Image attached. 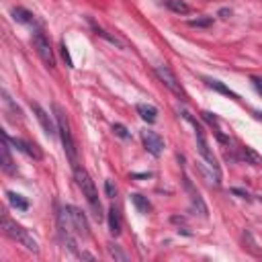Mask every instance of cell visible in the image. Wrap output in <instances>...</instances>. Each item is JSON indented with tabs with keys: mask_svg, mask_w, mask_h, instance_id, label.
<instances>
[{
	"mask_svg": "<svg viewBox=\"0 0 262 262\" xmlns=\"http://www.w3.org/2000/svg\"><path fill=\"white\" fill-rule=\"evenodd\" d=\"M53 113H55V123H57V133L62 138V145H64V152L68 160H70L72 168H78V150H76V143L72 138V131H70V123H68V117L60 105H53Z\"/></svg>",
	"mask_w": 262,
	"mask_h": 262,
	"instance_id": "obj_1",
	"label": "cell"
},
{
	"mask_svg": "<svg viewBox=\"0 0 262 262\" xmlns=\"http://www.w3.org/2000/svg\"><path fill=\"white\" fill-rule=\"evenodd\" d=\"M74 178H76L78 189L82 191V195L86 197V201H88V205H90V209L94 213L96 221H101L105 215H103V207H101V201H99V192H96L94 180L90 178V174L78 166V168H74Z\"/></svg>",
	"mask_w": 262,
	"mask_h": 262,
	"instance_id": "obj_2",
	"label": "cell"
},
{
	"mask_svg": "<svg viewBox=\"0 0 262 262\" xmlns=\"http://www.w3.org/2000/svg\"><path fill=\"white\" fill-rule=\"evenodd\" d=\"M182 117L187 119L192 127H195V140H197V148H199V154L203 156V160H205L209 166H211V170H213V174H215V178H217V184L221 182V170H219V164H217V160H215V156H213V152H211V148H209V143H207V138H205V131H203V127H201V123H197V119L192 117L191 113H187V111H182Z\"/></svg>",
	"mask_w": 262,
	"mask_h": 262,
	"instance_id": "obj_3",
	"label": "cell"
},
{
	"mask_svg": "<svg viewBox=\"0 0 262 262\" xmlns=\"http://www.w3.org/2000/svg\"><path fill=\"white\" fill-rule=\"evenodd\" d=\"M2 229H4V234H6L8 238L15 240V242H18V244H23L29 252H33V254H37V252H39V246H37L35 238L29 234L25 227H21L18 223H15L8 215H2Z\"/></svg>",
	"mask_w": 262,
	"mask_h": 262,
	"instance_id": "obj_4",
	"label": "cell"
},
{
	"mask_svg": "<svg viewBox=\"0 0 262 262\" xmlns=\"http://www.w3.org/2000/svg\"><path fill=\"white\" fill-rule=\"evenodd\" d=\"M74 227H72V221H70V215H68L66 207L57 213V236H60L62 244L72 252L74 256H80V250L76 246V240H74Z\"/></svg>",
	"mask_w": 262,
	"mask_h": 262,
	"instance_id": "obj_5",
	"label": "cell"
},
{
	"mask_svg": "<svg viewBox=\"0 0 262 262\" xmlns=\"http://www.w3.org/2000/svg\"><path fill=\"white\" fill-rule=\"evenodd\" d=\"M156 76L160 78V82L166 86V88L172 92V94H176L180 101H187V92L182 90V86H180V82L176 80V76H174V72L170 70V68L166 66V64H160V66H156Z\"/></svg>",
	"mask_w": 262,
	"mask_h": 262,
	"instance_id": "obj_6",
	"label": "cell"
},
{
	"mask_svg": "<svg viewBox=\"0 0 262 262\" xmlns=\"http://www.w3.org/2000/svg\"><path fill=\"white\" fill-rule=\"evenodd\" d=\"M33 45H35L37 53H39L41 62H43L47 68H53V66H55L53 50H52V45H50V39L45 37V33L41 31V29H39V31H35V33H33Z\"/></svg>",
	"mask_w": 262,
	"mask_h": 262,
	"instance_id": "obj_7",
	"label": "cell"
},
{
	"mask_svg": "<svg viewBox=\"0 0 262 262\" xmlns=\"http://www.w3.org/2000/svg\"><path fill=\"white\" fill-rule=\"evenodd\" d=\"M68 211V215H70V221H72V227L76 231V236H80V238H90V231H88V221H86V215L78 209V207H74V205H68L66 207Z\"/></svg>",
	"mask_w": 262,
	"mask_h": 262,
	"instance_id": "obj_8",
	"label": "cell"
},
{
	"mask_svg": "<svg viewBox=\"0 0 262 262\" xmlns=\"http://www.w3.org/2000/svg\"><path fill=\"white\" fill-rule=\"evenodd\" d=\"M31 109H33V113H35L37 121L41 123V127H43L45 135H50V138H55V135H57V123L52 121V117L47 115V111L43 109L39 103H35V101H31Z\"/></svg>",
	"mask_w": 262,
	"mask_h": 262,
	"instance_id": "obj_9",
	"label": "cell"
},
{
	"mask_svg": "<svg viewBox=\"0 0 262 262\" xmlns=\"http://www.w3.org/2000/svg\"><path fill=\"white\" fill-rule=\"evenodd\" d=\"M182 182H184V191L189 192V197H191V203H192V207H195L203 217H207L209 215V209H207V205H205V201H203V197H201V192L195 189V184L191 182V178L184 174V178H182Z\"/></svg>",
	"mask_w": 262,
	"mask_h": 262,
	"instance_id": "obj_10",
	"label": "cell"
},
{
	"mask_svg": "<svg viewBox=\"0 0 262 262\" xmlns=\"http://www.w3.org/2000/svg\"><path fill=\"white\" fill-rule=\"evenodd\" d=\"M141 141H143V148L148 150L152 156H160L162 150H164V141L158 133H154V131H141Z\"/></svg>",
	"mask_w": 262,
	"mask_h": 262,
	"instance_id": "obj_11",
	"label": "cell"
},
{
	"mask_svg": "<svg viewBox=\"0 0 262 262\" xmlns=\"http://www.w3.org/2000/svg\"><path fill=\"white\" fill-rule=\"evenodd\" d=\"M11 15H13V18L17 23L27 25V27L35 29V31H39V23H37V18H35V15L31 11H27V8H23V6H15L11 11Z\"/></svg>",
	"mask_w": 262,
	"mask_h": 262,
	"instance_id": "obj_12",
	"label": "cell"
},
{
	"mask_svg": "<svg viewBox=\"0 0 262 262\" xmlns=\"http://www.w3.org/2000/svg\"><path fill=\"white\" fill-rule=\"evenodd\" d=\"M8 135L6 131H2V145H0V154H2V170L6 174H15V164H13V158H11V148H8Z\"/></svg>",
	"mask_w": 262,
	"mask_h": 262,
	"instance_id": "obj_13",
	"label": "cell"
},
{
	"mask_svg": "<svg viewBox=\"0 0 262 262\" xmlns=\"http://www.w3.org/2000/svg\"><path fill=\"white\" fill-rule=\"evenodd\" d=\"M8 140H11V143L15 145V148H17L18 152H23L25 156L35 158V160H41V152L37 150V145L29 143V141H25V140H18V138H8Z\"/></svg>",
	"mask_w": 262,
	"mask_h": 262,
	"instance_id": "obj_14",
	"label": "cell"
},
{
	"mask_svg": "<svg viewBox=\"0 0 262 262\" xmlns=\"http://www.w3.org/2000/svg\"><path fill=\"white\" fill-rule=\"evenodd\" d=\"M135 111H138V115L145 123H156V119H158V109H156V106H152V105L138 103V105H135Z\"/></svg>",
	"mask_w": 262,
	"mask_h": 262,
	"instance_id": "obj_15",
	"label": "cell"
},
{
	"mask_svg": "<svg viewBox=\"0 0 262 262\" xmlns=\"http://www.w3.org/2000/svg\"><path fill=\"white\" fill-rule=\"evenodd\" d=\"M203 82H205V84L209 86V88H213L215 92H219V94H223V96H229V99L238 101V94H236L234 90H229L223 82H219V80H215V78H203Z\"/></svg>",
	"mask_w": 262,
	"mask_h": 262,
	"instance_id": "obj_16",
	"label": "cell"
},
{
	"mask_svg": "<svg viewBox=\"0 0 262 262\" xmlns=\"http://www.w3.org/2000/svg\"><path fill=\"white\" fill-rule=\"evenodd\" d=\"M88 23L92 25V31H94L96 35H99V37H103V39H106V41H109L111 45H115V47H119V50H123V47H125V45H123V41L119 39V37H115V35H111V33H106V31H105V29H103V27H99V25H96V23L92 21V18H88Z\"/></svg>",
	"mask_w": 262,
	"mask_h": 262,
	"instance_id": "obj_17",
	"label": "cell"
},
{
	"mask_svg": "<svg viewBox=\"0 0 262 262\" xmlns=\"http://www.w3.org/2000/svg\"><path fill=\"white\" fill-rule=\"evenodd\" d=\"M131 203L135 205V209L141 213V215H148V213L152 211V203L148 201V197L140 195V192H133V195H131Z\"/></svg>",
	"mask_w": 262,
	"mask_h": 262,
	"instance_id": "obj_18",
	"label": "cell"
},
{
	"mask_svg": "<svg viewBox=\"0 0 262 262\" xmlns=\"http://www.w3.org/2000/svg\"><path fill=\"white\" fill-rule=\"evenodd\" d=\"M106 217H109V229L113 236H119L121 234V219H119V211L111 207L109 213H106Z\"/></svg>",
	"mask_w": 262,
	"mask_h": 262,
	"instance_id": "obj_19",
	"label": "cell"
},
{
	"mask_svg": "<svg viewBox=\"0 0 262 262\" xmlns=\"http://www.w3.org/2000/svg\"><path fill=\"white\" fill-rule=\"evenodd\" d=\"M164 4L176 15H189L191 13V6L184 2V0H164Z\"/></svg>",
	"mask_w": 262,
	"mask_h": 262,
	"instance_id": "obj_20",
	"label": "cell"
},
{
	"mask_svg": "<svg viewBox=\"0 0 262 262\" xmlns=\"http://www.w3.org/2000/svg\"><path fill=\"white\" fill-rule=\"evenodd\" d=\"M6 197H8V203H11V205H13L15 209H18V211H27V209H29L27 199H23L21 195H17V192L8 191V192H6Z\"/></svg>",
	"mask_w": 262,
	"mask_h": 262,
	"instance_id": "obj_21",
	"label": "cell"
},
{
	"mask_svg": "<svg viewBox=\"0 0 262 262\" xmlns=\"http://www.w3.org/2000/svg\"><path fill=\"white\" fill-rule=\"evenodd\" d=\"M106 250H109L111 258H115V260H121V262H127V260H129V256L125 254V252H123L117 244H113V242H109V244H106Z\"/></svg>",
	"mask_w": 262,
	"mask_h": 262,
	"instance_id": "obj_22",
	"label": "cell"
},
{
	"mask_svg": "<svg viewBox=\"0 0 262 262\" xmlns=\"http://www.w3.org/2000/svg\"><path fill=\"white\" fill-rule=\"evenodd\" d=\"M211 25H213V17H197L189 21V27H197V29H207Z\"/></svg>",
	"mask_w": 262,
	"mask_h": 262,
	"instance_id": "obj_23",
	"label": "cell"
},
{
	"mask_svg": "<svg viewBox=\"0 0 262 262\" xmlns=\"http://www.w3.org/2000/svg\"><path fill=\"white\" fill-rule=\"evenodd\" d=\"M242 156H244L250 164H254V166H260V164H262V158L252 148H242Z\"/></svg>",
	"mask_w": 262,
	"mask_h": 262,
	"instance_id": "obj_24",
	"label": "cell"
},
{
	"mask_svg": "<svg viewBox=\"0 0 262 262\" xmlns=\"http://www.w3.org/2000/svg\"><path fill=\"white\" fill-rule=\"evenodd\" d=\"M113 133L117 135V138H121V140H131L129 129L125 127V125H121V123H115V125H113Z\"/></svg>",
	"mask_w": 262,
	"mask_h": 262,
	"instance_id": "obj_25",
	"label": "cell"
},
{
	"mask_svg": "<svg viewBox=\"0 0 262 262\" xmlns=\"http://www.w3.org/2000/svg\"><path fill=\"white\" fill-rule=\"evenodd\" d=\"M105 192H106V197H109V199L117 197V187L113 184V180H106L105 182Z\"/></svg>",
	"mask_w": 262,
	"mask_h": 262,
	"instance_id": "obj_26",
	"label": "cell"
},
{
	"mask_svg": "<svg viewBox=\"0 0 262 262\" xmlns=\"http://www.w3.org/2000/svg\"><path fill=\"white\" fill-rule=\"evenodd\" d=\"M62 57H64V62H66L68 68H74V62H72V57H70V52H68L66 41H62Z\"/></svg>",
	"mask_w": 262,
	"mask_h": 262,
	"instance_id": "obj_27",
	"label": "cell"
},
{
	"mask_svg": "<svg viewBox=\"0 0 262 262\" xmlns=\"http://www.w3.org/2000/svg\"><path fill=\"white\" fill-rule=\"evenodd\" d=\"M252 84H254V88L258 90V94H262V78H256V76H252Z\"/></svg>",
	"mask_w": 262,
	"mask_h": 262,
	"instance_id": "obj_28",
	"label": "cell"
},
{
	"mask_svg": "<svg viewBox=\"0 0 262 262\" xmlns=\"http://www.w3.org/2000/svg\"><path fill=\"white\" fill-rule=\"evenodd\" d=\"M231 192H234V195H238L240 199H248V192L242 191V189H231Z\"/></svg>",
	"mask_w": 262,
	"mask_h": 262,
	"instance_id": "obj_29",
	"label": "cell"
},
{
	"mask_svg": "<svg viewBox=\"0 0 262 262\" xmlns=\"http://www.w3.org/2000/svg\"><path fill=\"white\" fill-rule=\"evenodd\" d=\"M133 178H150L152 176V172H140V174H131Z\"/></svg>",
	"mask_w": 262,
	"mask_h": 262,
	"instance_id": "obj_30",
	"label": "cell"
},
{
	"mask_svg": "<svg viewBox=\"0 0 262 262\" xmlns=\"http://www.w3.org/2000/svg\"><path fill=\"white\" fill-rule=\"evenodd\" d=\"M229 15H231L229 8H221V11H219V17H221V18H227Z\"/></svg>",
	"mask_w": 262,
	"mask_h": 262,
	"instance_id": "obj_31",
	"label": "cell"
},
{
	"mask_svg": "<svg viewBox=\"0 0 262 262\" xmlns=\"http://www.w3.org/2000/svg\"><path fill=\"white\" fill-rule=\"evenodd\" d=\"M254 115H256V117H258V119H262V113H258V111H254Z\"/></svg>",
	"mask_w": 262,
	"mask_h": 262,
	"instance_id": "obj_32",
	"label": "cell"
},
{
	"mask_svg": "<svg viewBox=\"0 0 262 262\" xmlns=\"http://www.w3.org/2000/svg\"><path fill=\"white\" fill-rule=\"evenodd\" d=\"M260 203H262V197H260Z\"/></svg>",
	"mask_w": 262,
	"mask_h": 262,
	"instance_id": "obj_33",
	"label": "cell"
}]
</instances>
